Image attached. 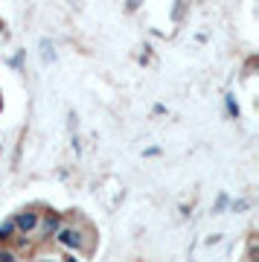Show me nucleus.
<instances>
[{"instance_id": "obj_3", "label": "nucleus", "mask_w": 259, "mask_h": 262, "mask_svg": "<svg viewBox=\"0 0 259 262\" xmlns=\"http://www.w3.org/2000/svg\"><path fill=\"white\" fill-rule=\"evenodd\" d=\"M12 233H15V222H6V225H0V242H6V239H12Z\"/></svg>"}, {"instance_id": "obj_1", "label": "nucleus", "mask_w": 259, "mask_h": 262, "mask_svg": "<svg viewBox=\"0 0 259 262\" xmlns=\"http://www.w3.org/2000/svg\"><path fill=\"white\" fill-rule=\"evenodd\" d=\"M12 222H15V230H18L20 236H27L29 230H35V227H38V213H32V210H24V213L15 215Z\"/></svg>"}, {"instance_id": "obj_2", "label": "nucleus", "mask_w": 259, "mask_h": 262, "mask_svg": "<svg viewBox=\"0 0 259 262\" xmlns=\"http://www.w3.org/2000/svg\"><path fill=\"white\" fill-rule=\"evenodd\" d=\"M58 242L67 248H84L82 230H76V227H58Z\"/></svg>"}, {"instance_id": "obj_4", "label": "nucleus", "mask_w": 259, "mask_h": 262, "mask_svg": "<svg viewBox=\"0 0 259 262\" xmlns=\"http://www.w3.org/2000/svg\"><path fill=\"white\" fill-rule=\"evenodd\" d=\"M0 262H12V253H9V251H3V253H0Z\"/></svg>"}]
</instances>
